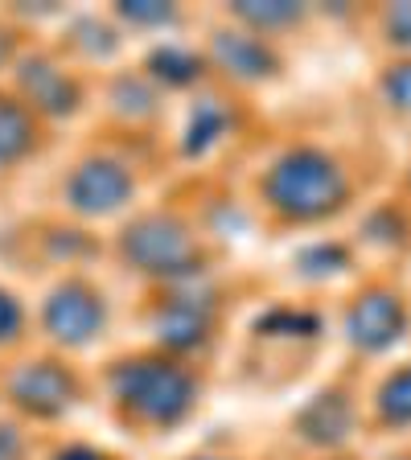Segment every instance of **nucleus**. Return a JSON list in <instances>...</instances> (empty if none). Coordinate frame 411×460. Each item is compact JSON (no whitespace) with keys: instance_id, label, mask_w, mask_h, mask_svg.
Masks as SVG:
<instances>
[{"instance_id":"obj_1","label":"nucleus","mask_w":411,"mask_h":460,"mask_svg":"<svg viewBox=\"0 0 411 460\" xmlns=\"http://www.w3.org/2000/svg\"><path fill=\"white\" fill-rule=\"evenodd\" d=\"M268 198L276 210L292 214V218H321L342 206L345 181L334 169V161H326L321 153H292L272 169Z\"/></svg>"},{"instance_id":"obj_2","label":"nucleus","mask_w":411,"mask_h":460,"mask_svg":"<svg viewBox=\"0 0 411 460\" xmlns=\"http://www.w3.org/2000/svg\"><path fill=\"white\" fill-rule=\"evenodd\" d=\"M115 391L148 423H177L193 402L190 374L165 362H128L115 370Z\"/></svg>"},{"instance_id":"obj_3","label":"nucleus","mask_w":411,"mask_h":460,"mask_svg":"<svg viewBox=\"0 0 411 460\" xmlns=\"http://www.w3.org/2000/svg\"><path fill=\"white\" fill-rule=\"evenodd\" d=\"M124 255L144 271H185L193 263V243L185 226L169 218H144L128 230Z\"/></svg>"},{"instance_id":"obj_4","label":"nucleus","mask_w":411,"mask_h":460,"mask_svg":"<svg viewBox=\"0 0 411 460\" xmlns=\"http://www.w3.org/2000/svg\"><path fill=\"white\" fill-rule=\"evenodd\" d=\"M132 193V177L112 161H91L70 177V201L83 214H107Z\"/></svg>"},{"instance_id":"obj_5","label":"nucleus","mask_w":411,"mask_h":460,"mask_svg":"<svg viewBox=\"0 0 411 460\" xmlns=\"http://www.w3.org/2000/svg\"><path fill=\"white\" fill-rule=\"evenodd\" d=\"M46 325H49V333H54L58 341L83 345L86 337L103 325V308H99V300L91 296L86 288L67 284V288H58L54 300H49Z\"/></svg>"},{"instance_id":"obj_6","label":"nucleus","mask_w":411,"mask_h":460,"mask_svg":"<svg viewBox=\"0 0 411 460\" xmlns=\"http://www.w3.org/2000/svg\"><path fill=\"white\" fill-rule=\"evenodd\" d=\"M70 394H75V383H70V374L58 370L54 362L25 366V370L13 378V399H17L21 407H29V411H38V415L62 411V407L70 402Z\"/></svg>"},{"instance_id":"obj_7","label":"nucleus","mask_w":411,"mask_h":460,"mask_svg":"<svg viewBox=\"0 0 411 460\" xmlns=\"http://www.w3.org/2000/svg\"><path fill=\"white\" fill-rule=\"evenodd\" d=\"M399 333H403L399 300L383 296V292L358 300L354 313H350V337H354L362 349H383V345H391Z\"/></svg>"},{"instance_id":"obj_8","label":"nucleus","mask_w":411,"mask_h":460,"mask_svg":"<svg viewBox=\"0 0 411 460\" xmlns=\"http://www.w3.org/2000/svg\"><path fill=\"white\" fill-rule=\"evenodd\" d=\"M21 83L33 95V103L46 107V111H70L75 107V86L58 75L54 66H46V62H29L21 70Z\"/></svg>"},{"instance_id":"obj_9","label":"nucleus","mask_w":411,"mask_h":460,"mask_svg":"<svg viewBox=\"0 0 411 460\" xmlns=\"http://www.w3.org/2000/svg\"><path fill=\"white\" fill-rule=\"evenodd\" d=\"M345 428H350V407H345L342 394H326V399H317L313 407L300 415V431L317 444L342 440Z\"/></svg>"},{"instance_id":"obj_10","label":"nucleus","mask_w":411,"mask_h":460,"mask_svg":"<svg viewBox=\"0 0 411 460\" xmlns=\"http://www.w3.org/2000/svg\"><path fill=\"white\" fill-rule=\"evenodd\" d=\"M214 54H219L222 66H230L235 75H243V78L268 75V66H272L268 49L259 46L255 38H230V33H222V38H214Z\"/></svg>"},{"instance_id":"obj_11","label":"nucleus","mask_w":411,"mask_h":460,"mask_svg":"<svg viewBox=\"0 0 411 460\" xmlns=\"http://www.w3.org/2000/svg\"><path fill=\"white\" fill-rule=\"evenodd\" d=\"M206 333V308L190 305V300H173L161 313V337L169 345H193Z\"/></svg>"},{"instance_id":"obj_12","label":"nucleus","mask_w":411,"mask_h":460,"mask_svg":"<svg viewBox=\"0 0 411 460\" xmlns=\"http://www.w3.org/2000/svg\"><path fill=\"white\" fill-rule=\"evenodd\" d=\"M29 136H33V132H29L25 111H21L17 103H9V99H0V164L25 153Z\"/></svg>"},{"instance_id":"obj_13","label":"nucleus","mask_w":411,"mask_h":460,"mask_svg":"<svg viewBox=\"0 0 411 460\" xmlns=\"http://www.w3.org/2000/svg\"><path fill=\"white\" fill-rule=\"evenodd\" d=\"M153 70L161 78H169V83H190L193 75H198V58L193 54H185V49H177V46H165V49H156L153 54Z\"/></svg>"},{"instance_id":"obj_14","label":"nucleus","mask_w":411,"mask_h":460,"mask_svg":"<svg viewBox=\"0 0 411 460\" xmlns=\"http://www.w3.org/2000/svg\"><path fill=\"white\" fill-rule=\"evenodd\" d=\"M379 407H383L387 420H395V423H411V370L395 374L391 383L383 386V399H379Z\"/></svg>"},{"instance_id":"obj_15","label":"nucleus","mask_w":411,"mask_h":460,"mask_svg":"<svg viewBox=\"0 0 411 460\" xmlns=\"http://www.w3.org/2000/svg\"><path fill=\"white\" fill-rule=\"evenodd\" d=\"M227 128V111H222L219 103H201L198 115H193V132H190V153H198V148H206V144L214 140V136Z\"/></svg>"},{"instance_id":"obj_16","label":"nucleus","mask_w":411,"mask_h":460,"mask_svg":"<svg viewBox=\"0 0 411 460\" xmlns=\"http://www.w3.org/2000/svg\"><path fill=\"white\" fill-rule=\"evenodd\" d=\"M239 17H247V21H255V25H280V21H288V17H297V9L292 4H251V0H243L239 4Z\"/></svg>"},{"instance_id":"obj_17","label":"nucleus","mask_w":411,"mask_h":460,"mask_svg":"<svg viewBox=\"0 0 411 460\" xmlns=\"http://www.w3.org/2000/svg\"><path fill=\"white\" fill-rule=\"evenodd\" d=\"M21 329V308L9 292H0V341H9L13 333Z\"/></svg>"},{"instance_id":"obj_18","label":"nucleus","mask_w":411,"mask_h":460,"mask_svg":"<svg viewBox=\"0 0 411 460\" xmlns=\"http://www.w3.org/2000/svg\"><path fill=\"white\" fill-rule=\"evenodd\" d=\"M124 13L132 21H169V4H156V0H136V4H124Z\"/></svg>"},{"instance_id":"obj_19","label":"nucleus","mask_w":411,"mask_h":460,"mask_svg":"<svg viewBox=\"0 0 411 460\" xmlns=\"http://www.w3.org/2000/svg\"><path fill=\"white\" fill-rule=\"evenodd\" d=\"M387 91L399 107H411V66H399L391 78H387Z\"/></svg>"},{"instance_id":"obj_20","label":"nucleus","mask_w":411,"mask_h":460,"mask_svg":"<svg viewBox=\"0 0 411 460\" xmlns=\"http://www.w3.org/2000/svg\"><path fill=\"white\" fill-rule=\"evenodd\" d=\"M21 456V440L13 428H0V460H17Z\"/></svg>"},{"instance_id":"obj_21","label":"nucleus","mask_w":411,"mask_h":460,"mask_svg":"<svg viewBox=\"0 0 411 460\" xmlns=\"http://www.w3.org/2000/svg\"><path fill=\"white\" fill-rule=\"evenodd\" d=\"M58 460H107V456H99V452H91V448H70V452H62Z\"/></svg>"}]
</instances>
